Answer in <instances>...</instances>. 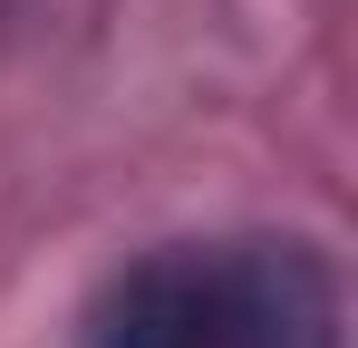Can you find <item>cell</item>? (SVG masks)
I'll list each match as a JSON object with an SVG mask.
<instances>
[{
	"label": "cell",
	"mask_w": 358,
	"mask_h": 348,
	"mask_svg": "<svg viewBox=\"0 0 358 348\" xmlns=\"http://www.w3.org/2000/svg\"><path fill=\"white\" fill-rule=\"evenodd\" d=\"M78 348H339L310 242H165L87 300Z\"/></svg>",
	"instance_id": "1"
}]
</instances>
